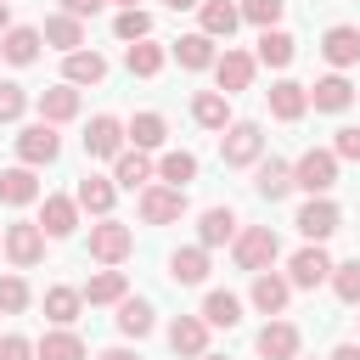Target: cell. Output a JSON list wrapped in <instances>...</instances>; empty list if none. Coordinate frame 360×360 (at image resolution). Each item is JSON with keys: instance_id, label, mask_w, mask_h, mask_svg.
Instances as JSON below:
<instances>
[{"instance_id": "ab89813d", "label": "cell", "mask_w": 360, "mask_h": 360, "mask_svg": "<svg viewBox=\"0 0 360 360\" xmlns=\"http://www.w3.org/2000/svg\"><path fill=\"white\" fill-rule=\"evenodd\" d=\"M158 180H163V186H174V191H186V180H197V158H191V152H163Z\"/></svg>"}, {"instance_id": "d6a6232c", "label": "cell", "mask_w": 360, "mask_h": 360, "mask_svg": "<svg viewBox=\"0 0 360 360\" xmlns=\"http://www.w3.org/2000/svg\"><path fill=\"white\" fill-rule=\"evenodd\" d=\"M34 197H39L34 169H22V163H17V169H6V174H0V202H6V208H22V202H34Z\"/></svg>"}, {"instance_id": "ac0fdd59", "label": "cell", "mask_w": 360, "mask_h": 360, "mask_svg": "<svg viewBox=\"0 0 360 360\" xmlns=\"http://www.w3.org/2000/svg\"><path fill=\"white\" fill-rule=\"evenodd\" d=\"M191 118H197L202 129H219V135L236 124V118H231V96H219V90H197V96H191Z\"/></svg>"}, {"instance_id": "484cf974", "label": "cell", "mask_w": 360, "mask_h": 360, "mask_svg": "<svg viewBox=\"0 0 360 360\" xmlns=\"http://www.w3.org/2000/svg\"><path fill=\"white\" fill-rule=\"evenodd\" d=\"M39 45H45L39 28H6V34H0V56H6L11 68H28V62L39 56Z\"/></svg>"}, {"instance_id": "1f68e13d", "label": "cell", "mask_w": 360, "mask_h": 360, "mask_svg": "<svg viewBox=\"0 0 360 360\" xmlns=\"http://www.w3.org/2000/svg\"><path fill=\"white\" fill-rule=\"evenodd\" d=\"M79 292H84V304H118V298H129V281H124V270H96Z\"/></svg>"}, {"instance_id": "3957f363", "label": "cell", "mask_w": 360, "mask_h": 360, "mask_svg": "<svg viewBox=\"0 0 360 360\" xmlns=\"http://www.w3.org/2000/svg\"><path fill=\"white\" fill-rule=\"evenodd\" d=\"M292 186H304L309 197H326V191L338 186V158L321 152V146H309V152L292 163Z\"/></svg>"}, {"instance_id": "11a10c76", "label": "cell", "mask_w": 360, "mask_h": 360, "mask_svg": "<svg viewBox=\"0 0 360 360\" xmlns=\"http://www.w3.org/2000/svg\"><path fill=\"white\" fill-rule=\"evenodd\" d=\"M202 360H225V354H202Z\"/></svg>"}, {"instance_id": "7dc6e473", "label": "cell", "mask_w": 360, "mask_h": 360, "mask_svg": "<svg viewBox=\"0 0 360 360\" xmlns=\"http://www.w3.org/2000/svg\"><path fill=\"white\" fill-rule=\"evenodd\" d=\"M0 360H34V343H28L22 332H6V338H0Z\"/></svg>"}, {"instance_id": "4fadbf2b", "label": "cell", "mask_w": 360, "mask_h": 360, "mask_svg": "<svg viewBox=\"0 0 360 360\" xmlns=\"http://www.w3.org/2000/svg\"><path fill=\"white\" fill-rule=\"evenodd\" d=\"M253 349L264 360H298V326L292 321H264V332L253 338Z\"/></svg>"}, {"instance_id": "4316f807", "label": "cell", "mask_w": 360, "mask_h": 360, "mask_svg": "<svg viewBox=\"0 0 360 360\" xmlns=\"http://www.w3.org/2000/svg\"><path fill=\"white\" fill-rule=\"evenodd\" d=\"M152 174H158V169H152V158H146V152H135V146L112 158V186H129V191L141 186V191H146V180H152Z\"/></svg>"}, {"instance_id": "44dd1931", "label": "cell", "mask_w": 360, "mask_h": 360, "mask_svg": "<svg viewBox=\"0 0 360 360\" xmlns=\"http://www.w3.org/2000/svg\"><path fill=\"white\" fill-rule=\"evenodd\" d=\"M68 118H79V90L73 84L39 90V124H68Z\"/></svg>"}, {"instance_id": "f35d334b", "label": "cell", "mask_w": 360, "mask_h": 360, "mask_svg": "<svg viewBox=\"0 0 360 360\" xmlns=\"http://www.w3.org/2000/svg\"><path fill=\"white\" fill-rule=\"evenodd\" d=\"M118 332L124 338H146L152 332V304L146 298H118Z\"/></svg>"}, {"instance_id": "9f6ffc18", "label": "cell", "mask_w": 360, "mask_h": 360, "mask_svg": "<svg viewBox=\"0 0 360 360\" xmlns=\"http://www.w3.org/2000/svg\"><path fill=\"white\" fill-rule=\"evenodd\" d=\"M354 96H360V90H354Z\"/></svg>"}, {"instance_id": "5b68a950", "label": "cell", "mask_w": 360, "mask_h": 360, "mask_svg": "<svg viewBox=\"0 0 360 360\" xmlns=\"http://www.w3.org/2000/svg\"><path fill=\"white\" fill-rule=\"evenodd\" d=\"M129 248H135V231H129V225H118V219L90 225V259H101V264H124Z\"/></svg>"}, {"instance_id": "6da1fadb", "label": "cell", "mask_w": 360, "mask_h": 360, "mask_svg": "<svg viewBox=\"0 0 360 360\" xmlns=\"http://www.w3.org/2000/svg\"><path fill=\"white\" fill-rule=\"evenodd\" d=\"M276 253H281V242H276V231L270 225H248V231H236V242H231V259H236V270H270L276 264Z\"/></svg>"}, {"instance_id": "2e32d148", "label": "cell", "mask_w": 360, "mask_h": 360, "mask_svg": "<svg viewBox=\"0 0 360 360\" xmlns=\"http://www.w3.org/2000/svg\"><path fill=\"white\" fill-rule=\"evenodd\" d=\"M321 56H326L332 68H354V62H360V28H349V22L326 28V34H321Z\"/></svg>"}, {"instance_id": "277c9868", "label": "cell", "mask_w": 360, "mask_h": 360, "mask_svg": "<svg viewBox=\"0 0 360 360\" xmlns=\"http://www.w3.org/2000/svg\"><path fill=\"white\" fill-rule=\"evenodd\" d=\"M0 253H6L17 270H34V264L45 259V231H39V225H28V219H17V225H6Z\"/></svg>"}, {"instance_id": "ba28073f", "label": "cell", "mask_w": 360, "mask_h": 360, "mask_svg": "<svg viewBox=\"0 0 360 360\" xmlns=\"http://www.w3.org/2000/svg\"><path fill=\"white\" fill-rule=\"evenodd\" d=\"M169 349H174L180 360H202V354H208V321H202V315H174Z\"/></svg>"}, {"instance_id": "74e56055", "label": "cell", "mask_w": 360, "mask_h": 360, "mask_svg": "<svg viewBox=\"0 0 360 360\" xmlns=\"http://www.w3.org/2000/svg\"><path fill=\"white\" fill-rule=\"evenodd\" d=\"M202 321H208V326H236V321H242V298L225 292V287H214V292L202 298Z\"/></svg>"}, {"instance_id": "7402d4cb", "label": "cell", "mask_w": 360, "mask_h": 360, "mask_svg": "<svg viewBox=\"0 0 360 360\" xmlns=\"http://www.w3.org/2000/svg\"><path fill=\"white\" fill-rule=\"evenodd\" d=\"M253 191H259L264 202H281V197L292 191V163H281V158H264V163H259V174H253Z\"/></svg>"}, {"instance_id": "cb8c5ba5", "label": "cell", "mask_w": 360, "mask_h": 360, "mask_svg": "<svg viewBox=\"0 0 360 360\" xmlns=\"http://www.w3.org/2000/svg\"><path fill=\"white\" fill-rule=\"evenodd\" d=\"M39 231H45V236H73V231H79V202H73V197H45Z\"/></svg>"}, {"instance_id": "8992f818", "label": "cell", "mask_w": 360, "mask_h": 360, "mask_svg": "<svg viewBox=\"0 0 360 360\" xmlns=\"http://www.w3.org/2000/svg\"><path fill=\"white\" fill-rule=\"evenodd\" d=\"M56 152H62V135H56V124H28V129L17 135V158H22V169L56 163Z\"/></svg>"}, {"instance_id": "7a4b0ae2", "label": "cell", "mask_w": 360, "mask_h": 360, "mask_svg": "<svg viewBox=\"0 0 360 360\" xmlns=\"http://www.w3.org/2000/svg\"><path fill=\"white\" fill-rule=\"evenodd\" d=\"M259 152H264V135H259V124H248V118H236V124L219 135L225 169H248V163H259Z\"/></svg>"}, {"instance_id": "681fc988", "label": "cell", "mask_w": 360, "mask_h": 360, "mask_svg": "<svg viewBox=\"0 0 360 360\" xmlns=\"http://www.w3.org/2000/svg\"><path fill=\"white\" fill-rule=\"evenodd\" d=\"M96 360H141V354H135V349H101Z\"/></svg>"}, {"instance_id": "e575fe53", "label": "cell", "mask_w": 360, "mask_h": 360, "mask_svg": "<svg viewBox=\"0 0 360 360\" xmlns=\"http://www.w3.org/2000/svg\"><path fill=\"white\" fill-rule=\"evenodd\" d=\"M174 62L191 68V73H197V68H214V39H208V34H180V39H174Z\"/></svg>"}, {"instance_id": "f1b7e54d", "label": "cell", "mask_w": 360, "mask_h": 360, "mask_svg": "<svg viewBox=\"0 0 360 360\" xmlns=\"http://www.w3.org/2000/svg\"><path fill=\"white\" fill-rule=\"evenodd\" d=\"M34 354H39V360H84L90 349H84V338H79V332L56 326V332H45V338L34 343Z\"/></svg>"}, {"instance_id": "5bb4252c", "label": "cell", "mask_w": 360, "mask_h": 360, "mask_svg": "<svg viewBox=\"0 0 360 360\" xmlns=\"http://www.w3.org/2000/svg\"><path fill=\"white\" fill-rule=\"evenodd\" d=\"M214 79H219V96L248 90V84H253V56H248V51H225V56H214Z\"/></svg>"}, {"instance_id": "816d5d0a", "label": "cell", "mask_w": 360, "mask_h": 360, "mask_svg": "<svg viewBox=\"0 0 360 360\" xmlns=\"http://www.w3.org/2000/svg\"><path fill=\"white\" fill-rule=\"evenodd\" d=\"M163 6H174V11H197L202 0H163Z\"/></svg>"}, {"instance_id": "e0dca14e", "label": "cell", "mask_w": 360, "mask_h": 360, "mask_svg": "<svg viewBox=\"0 0 360 360\" xmlns=\"http://www.w3.org/2000/svg\"><path fill=\"white\" fill-rule=\"evenodd\" d=\"M107 79V56L101 51H68V62H62V84H101Z\"/></svg>"}, {"instance_id": "603a6c76", "label": "cell", "mask_w": 360, "mask_h": 360, "mask_svg": "<svg viewBox=\"0 0 360 360\" xmlns=\"http://www.w3.org/2000/svg\"><path fill=\"white\" fill-rule=\"evenodd\" d=\"M112 197H118V186H112V180H101V174H84V180H79V191H73V202H79L84 214H96V219H107V214H112Z\"/></svg>"}, {"instance_id": "f6af8a7d", "label": "cell", "mask_w": 360, "mask_h": 360, "mask_svg": "<svg viewBox=\"0 0 360 360\" xmlns=\"http://www.w3.org/2000/svg\"><path fill=\"white\" fill-rule=\"evenodd\" d=\"M22 107H28V90H22V84H11V79H0V124H17V118H22Z\"/></svg>"}, {"instance_id": "c3c4849f", "label": "cell", "mask_w": 360, "mask_h": 360, "mask_svg": "<svg viewBox=\"0 0 360 360\" xmlns=\"http://www.w3.org/2000/svg\"><path fill=\"white\" fill-rule=\"evenodd\" d=\"M101 6H107V0H62V11H68V17H79V22H84V17H96Z\"/></svg>"}, {"instance_id": "30bf717a", "label": "cell", "mask_w": 360, "mask_h": 360, "mask_svg": "<svg viewBox=\"0 0 360 360\" xmlns=\"http://www.w3.org/2000/svg\"><path fill=\"white\" fill-rule=\"evenodd\" d=\"M292 225H298L309 242H326V236L343 225V214H338V202H326V197H309V202L298 208V219H292Z\"/></svg>"}, {"instance_id": "f546056e", "label": "cell", "mask_w": 360, "mask_h": 360, "mask_svg": "<svg viewBox=\"0 0 360 360\" xmlns=\"http://www.w3.org/2000/svg\"><path fill=\"white\" fill-rule=\"evenodd\" d=\"M163 135H169L163 112H135V118L124 124V141H135V152H152V146H163Z\"/></svg>"}, {"instance_id": "bcb514c9", "label": "cell", "mask_w": 360, "mask_h": 360, "mask_svg": "<svg viewBox=\"0 0 360 360\" xmlns=\"http://www.w3.org/2000/svg\"><path fill=\"white\" fill-rule=\"evenodd\" d=\"M332 158H349V163H360V124H343V129H338V141H332Z\"/></svg>"}, {"instance_id": "f907efd6", "label": "cell", "mask_w": 360, "mask_h": 360, "mask_svg": "<svg viewBox=\"0 0 360 360\" xmlns=\"http://www.w3.org/2000/svg\"><path fill=\"white\" fill-rule=\"evenodd\" d=\"M332 360H360V343H338V349H332Z\"/></svg>"}, {"instance_id": "7c38bea8", "label": "cell", "mask_w": 360, "mask_h": 360, "mask_svg": "<svg viewBox=\"0 0 360 360\" xmlns=\"http://www.w3.org/2000/svg\"><path fill=\"white\" fill-rule=\"evenodd\" d=\"M326 276H332V259L321 253V242L298 248V253H292V264H287V281H292V287H321Z\"/></svg>"}, {"instance_id": "f5cc1de1", "label": "cell", "mask_w": 360, "mask_h": 360, "mask_svg": "<svg viewBox=\"0 0 360 360\" xmlns=\"http://www.w3.org/2000/svg\"><path fill=\"white\" fill-rule=\"evenodd\" d=\"M6 28H11V6L0 0V34H6Z\"/></svg>"}, {"instance_id": "52a82bcc", "label": "cell", "mask_w": 360, "mask_h": 360, "mask_svg": "<svg viewBox=\"0 0 360 360\" xmlns=\"http://www.w3.org/2000/svg\"><path fill=\"white\" fill-rule=\"evenodd\" d=\"M186 214V191H174V186H146L141 191V219L146 225H174Z\"/></svg>"}, {"instance_id": "4dcf8cb0", "label": "cell", "mask_w": 360, "mask_h": 360, "mask_svg": "<svg viewBox=\"0 0 360 360\" xmlns=\"http://www.w3.org/2000/svg\"><path fill=\"white\" fill-rule=\"evenodd\" d=\"M225 242H236V214L231 208H208L202 225H197V248H225Z\"/></svg>"}, {"instance_id": "db71d44e", "label": "cell", "mask_w": 360, "mask_h": 360, "mask_svg": "<svg viewBox=\"0 0 360 360\" xmlns=\"http://www.w3.org/2000/svg\"><path fill=\"white\" fill-rule=\"evenodd\" d=\"M118 6H124V11H135V6H141V0H118Z\"/></svg>"}, {"instance_id": "d4e9b609", "label": "cell", "mask_w": 360, "mask_h": 360, "mask_svg": "<svg viewBox=\"0 0 360 360\" xmlns=\"http://www.w3.org/2000/svg\"><path fill=\"white\" fill-rule=\"evenodd\" d=\"M197 11H202V28H197V34H208V39H231L236 22H242V11H236L231 0H202Z\"/></svg>"}, {"instance_id": "60d3db41", "label": "cell", "mask_w": 360, "mask_h": 360, "mask_svg": "<svg viewBox=\"0 0 360 360\" xmlns=\"http://www.w3.org/2000/svg\"><path fill=\"white\" fill-rule=\"evenodd\" d=\"M236 11H242V22H253V28L264 34V28H276V22H281V11H287V0H242Z\"/></svg>"}, {"instance_id": "9c48e42d", "label": "cell", "mask_w": 360, "mask_h": 360, "mask_svg": "<svg viewBox=\"0 0 360 360\" xmlns=\"http://www.w3.org/2000/svg\"><path fill=\"white\" fill-rule=\"evenodd\" d=\"M264 96H270V112H276L281 124H298V118L309 112V84H298V79H276Z\"/></svg>"}, {"instance_id": "9a60e30c", "label": "cell", "mask_w": 360, "mask_h": 360, "mask_svg": "<svg viewBox=\"0 0 360 360\" xmlns=\"http://www.w3.org/2000/svg\"><path fill=\"white\" fill-rule=\"evenodd\" d=\"M287 298H292V281H287V276H276V270H259V276H253V309H259V315H281Z\"/></svg>"}, {"instance_id": "83f0119b", "label": "cell", "mask_w": 360, "mask_h": 360, "mask_svg": "<svg viewBox=\"0 0 360 360\" xmlns=\"http://www.w3.org/2000/svg\"><path fill=\"white\" fill-rule=\"evenodd\" d=\"M169 276H174L180 287L208 281V248H174V253H169Z\"/></svg>"}, {"instance_id": "8fae6325", "label": "cell", "mask_w": 360, "mask_h": 360, "mask_svg": "<svg viewBox=\"0 0 360 360\" xmlns=\"http://www.w3.org/2000/svg\"><path fill=\"white\" fill-rule=\"evenodd\" d=\"M84 152H90V158H118V152H124V124H118L112 112H96L90 129H84Z\"/></svg>"}, {"instance_id": "d6986e66", "label": "cell", "mask_w": 360, "mask_h": 360, "mask_svg": "<svg viewBox=\"0 0 360 360\" xmlns=\"http://www.w3.org/2000/svg\"><path fill=\"white\" fill-rule=\"evenodd\" d=\"M39 39H45V45H56L62 56H68V51H84V22H79V17H68V11H56V17H45Z\"/></svg>"}, {"instance_id": "8d00e7d4", "label": "cell", "mask_w": 360, "mask_h": 360, "mask_svg": "<svg viewBox=\"0 0 360 360\" xmlns=\"http://www.w3.org/2000/svg\"><path fill=\"white\" fill-rule=\"evenodd\" d=\"M79 309H84V292H79V287H51V292H45V315H51L56 326H73Z\"/></svg>"}, {"instance_id": "ffe728a7", "label": "cell", "mask_w": 360, "mask_h": 360, "mask_svg": "<svg viewBox=\"0 0 360 360\" xmlns=\"http://www.w3.org/2000/svg\"><path fill=\"white\" fill-rule=\"evenodd\" d=\"M309 101H315V112H343V107L354 101V84H349L343 73H326V79L309 84Z\"/></svg>"}, {"instance_id": "836d02e7", "label": "cell", "mask_w": 360, "mask_h": 360, "mask_svg": "<svg viewBox=\"0 0 360 360\" xmlns=\"http://www.w3.org/2000/svg\"><path fill=\"white\" fill-rule=\"evenodd\" d=\"M124 62H129V73H135V79H158V73H163V62H169V51H163V45H152V39H135V45L124 51Z\"/></svg>"}, {"instance_id": "d590c367", "label": "cell", "mask_w": 360, "mask_h": 360, "mask_svg": "<svg viewBox=\"0 0 360 360\" xmlns=\"http://www.w3.org/2000/svg\"><path fill=\"white\" fill-rule=\"evenodd\" d=\"M292 51H298V39H292L287 28H264V34H259V62H264V68H287Z\"/></svg>"}, {"instance_id": "7bdbcfd3", "label": "cell", "mask_w": 360, "mask_h": 360, "mask_svg": "<svg viewBox=\"0 0 360 360\" xmlns=\"http://www.w3.org/2000/svg\"><path fill=\"white\" fill-rule=\"evenodd\" d=\"M28 298H34V292H28L22 276H0V315H22Z\"/></svg>"}, {"instance_id": "b9f144b4", "label": "cell", "mask_w": 360, "mask_h": 360, "mask_svg": "<svg viewBox=\"0 0 360 360\" xmlns=\"http://www.w3.org/2000/svg\"><path fill=\"white\" fill-rule=\"evenodd\" d=\"M332 292L343 298V304H360V259H349V264H332Z\"/></svg>"}, {"instance_id": "ee69618b", "label": "cell", "mask_w": 360, "mask_h": 360, "mask_svg": "<svg viewBox=\"0 0 360 360\" xmlns=\"http://www.w3.org/2000/svg\"><path fill=\"white\" fill-rule=\"evenodd\" d=\"M112 34L135 45V39H146V34H152V17H146L141 6H135V11H118V22H112Z\"/></svg>"}]
</instances>
